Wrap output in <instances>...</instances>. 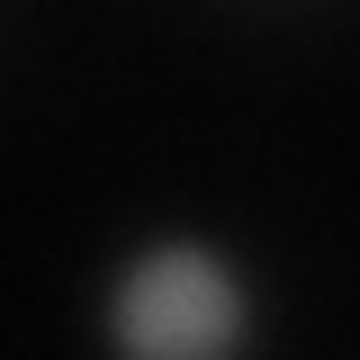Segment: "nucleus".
Masks as SVG:
<instances>
[{
	"instance_id": "nucleus-1",
	"label": "nucleus",
	"mask_w": 360,
	"mask_h": 360,
	"mask_svg": "<svg viewBox=\"0 0 360 360\" xmlns=\"http://www.w3.org/2000/svg\"><path fill=\"white\" fill-rule=\"evenodd\" d=\"M108 333L144 360H207L243 342V288L207 243H153L135 252L117 297H108Z\"/></svg>"
}]
</instances>
